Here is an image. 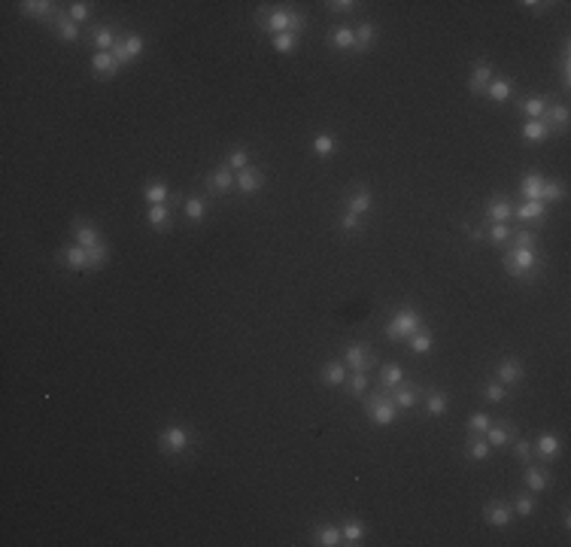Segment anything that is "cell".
<instances>
[{
    "mask_svg": "<svg viewBox=\"0 0 571 547\" xmlns=\"http://www.w3.org/2000/svg\"><path fill=\"white\" fill-rule=\"evenodd\" d=\"M559 76H562V86H571V46L566 40V46H562V55H559Z\"/></svg>",
    "mask_w": 571,
    "mask_h": 547,
    "instance_id": "obj_54",
    "label": "cell"
},
{
    "mask_svg": "<svg viewBox=\"0 0 571 547\" xmlns=\"http://www.w3.org/2000/svg\"><path fill=\"white\" fill-rule=\"evenodd\" d=\"M538 268H541L538 250H517V247H511L505 252V271L511 274L513 280L532 277V274H538Z\"/></svg>",
    "mask_w": 571,
    "mask_h": 547,
    "instance_id": "obj_4",
    "label": "cell"
},
{
    "mask_svg": "<svg viewBox=\"0 0 571 547\" xmlns=\"http://www.w3.org/2000/svg\"><path fill=\"white\" fill-rule=\"evenodd\" d=\"M547 213V204H541V201H523L517 210H513V216H517L523 226H532V222H541Z\"/></svg>",
    "mask_w": 571,
    "mask_h": 547,
    "instance_id": "obj_27",
    "label": "cell"
},
{
    "mask_svg": "<svg viewBox=\"0 0 571 547\" xmlns=\"http://www.w3.org/2000/svg\"><path fill=\"white\" fill-rule=\"evenodd\" d=\"M146 222H149L155 231H171L173 228L171 204H155V207H149V213H146Z\"/></svg>",
    "mask_w": 571,
    "mask_h": 547,
    "instance_id": "obj_26",
    "label": "cell"
},
{
    "mask_svg": "<svg viewBox=\"0 0 571 547\" xmlns=\"http://www.w3.org/2000/svg\"><path fill=\"white\" fill-rule=\"evenodd\" d=\"M328 46L331 49H341V52H350V49H356V27L335 25L328 31Z\"/></svg>",
    "mask_w": 571,
    "mask_h": 547,
    "instance_id": "obj_21",
    "label": "cell"
},
{
    "mask_svg": "<svg viewBox=\"0 0 571 547\" xmlns=\"http://www.w3.org/2000/svg\"><path fill=\"white\" fill-rule=\"evenodd\" d=\"M486 219L507 226V222L513 219V207L507 204V198H502V195H492V198L486 201Z\"/></svg>",
    "mask_w": 571,
    "mask_h": 547,
    "instance_id": "obj_22",
    "label": "cell"
},
{
    "mask_svg": "<svg viewBox=\"0 0 571 547\" xmlns=\"http://www.w3.org/2000/svg\"><path fill=\"white\" fill-rule=\"evenodd\" d=\"M520 137H523L526 143H541V140L550 137V128L541 122V119H526L523 128H520Z\"/></svg>",
    "mask_w": 571,
    "mask_h": 547,
    "instance_id": "obj_33",
    "label": "cell"
},
{
    "mask_svg": "<svg viewBox=\"0 0 571 547\" xmlns=\"http://www.w3.org/2000/svg\"><path fill=\"white\" fill-rule=\"evenodd\" d=\"M520 6H526V10H532V12H544L547 6H553V3H541V0H523Z\"/></svg>",
    "mask_w": 571,
    "mask_h": 547,
    "instance_id": "obj_58",
    "label": "cell"
},
{
    "mask_svg": "<svg viewBox=\"0 0 571 547\" xmlns=\"http://www.w3.org/2000/svg\"><path fill=\"white\" fill-rule=\"evenodd\" d=\"M143 52H146V40L140 37V34H122V37L116 40V46H112V55H116V61L122 67L134 64Z\"/></svg>",
    "mask_w": 571,
    "mask_h": 547,
    "instance_id": "obj_7",
    "label": "cell"
},
{
    "mask_svg": "<svg viewBox=\"0 0 571 547\" xmlns=\"http://www.w3.org/2000/svg\"><path fill=\"white\" fill-rule=\"evenodd\" d=\"M486 237H489V243H496V247H505V243L511 241V228L502 226V222H489Z\"/></svg>",
    "mask_w": 571,
    "mask_h": 547,
    "instance_id": "obj_49",
    "label": "cell"
},
{
    "mask_svg": "<svg viewBox=\"0 0 571 547\" xmlns=\"http://www.w3.org/2000/svg\"><path fill=\"white\" fill-rule=\"evenodd\" d=\"M532 447H535V456L544 459V462L556 459V456L562 453V441H559V435H556V432H541L538 438H535Z\"/></svg>",
    "mask_w": 571,
    "mask_h": 547,
    "instance_id": "obj_12",
    "label": "cell"
},
{
    "mask_svg": "<svg viewBox=\"0 0 571 547\" xmlns=\"http://www.w3.org/2000/svg\"><path fill=\"white\" fill-rule=\"evenodd\" d=\"M483 438L489 441V447H505V444H511V441L517 438V432H513V426H496V423H492L489 429L483 432Z\"/></svg>",
    "mask_w": 571,
    "mask_h": 547,
    "instance_id": "obj_34",
    "label": "cell"
},
{
    "mask_svg": "<svg viewBox=\"0 0 571 547\" xmlns=\"http://www.w3.org/2000/svg\"><path fill=\"white\" fill-rule=\"evenodd\" d=\"M483 517L489 526H496V529H507V526L513 523V508L505 502H489L483 508Z\"/></svg>",
    "mask_w": 571,
    "mask_h": 547,
    "instance_id": "obj_14",
    "label": "cell"
},
{
    "mask_svg": "<svg viewBox=\"0 0 571 547\" xmlns=\"http://www.w3.org/2000/svg\"><path fill=\"white\" fill-rule=\"evenodd\" d=\"M319 377H322V383H326V387H343V383H347V377H350V368L343 365V359H328L326 365H322Z\"/></svg>",
    "mask_w": 571,
    "mask_h": 547,
    "instance_id": "obj_17",
    "label": "cell"
},
{
    "mask_svg": "<svg viewBox=\"0 0 571 547\" xmlns=\"http://www.w3.org/2000/svg\"><path fill=\"white\" fill-rule=\"evenodd\" d=\"M234 186H237V173L231 171L228 165H216L213 171L207 173V189L213 195H228Z\"/></svg>",
    "mask_w": 571,
    "mask_h": 547,
    "instance_id": "obj_8",
    "label": "cell"
},
{
    "mask_svg": "<svg viewBox=\"0 0 571 547\" xmlns=\"http://www.w3.org/2000/svg\"><path fill=\"white\" fill-rule=\"evenodd\" d=\"M374 37H377V27H374L371 22H359V27H356V52H368Z\"/></svg>",
    "mask_w": 571,
    "mask_h": 547,
    "instance_id": "obj_43",
    "label": "cell"
},
{
    "mask_svg": "<svg viewBox=\"0 0 571 547\" xmlns=\"http://www.w3.org/2000/svg\"><path fill=\"white\" fill-rule=\"evenodd\" d=\"M341 231H343V234H359V231H362V216L343 213L341 216Z\"/></svg>",
    "mask_w": 571,
    "mask_h": 547,
    "instance_id": "obj_55",
    "label": "cell"
},
{
    "mask_svg": "<svg viewBox=\"0 0 571 547\" xmlns=\"http://www.w3.org/2000/svg\"><path fill=\"white\" fill-rule=\"evenodd\" d=\"M447 404H450V398H447V392H441V389H432L426 396L428 417H444V413H447Z\"/></svg>",
    "mask_w": 571,
    "mask_h": 547,
    "instance_id": "obj_40",
    "label": "cell"
},
{
    "mask_svg": "<svg viewBox=\"0 0 571 547\" xmlns=\"http://www.w3.org/2000/svg\"><path fill=\"white\" fill-rule=\"evenodd\" d=\"M341 535H343V544H362L365 542V523L362 520H347L341 526Z\"/></svg>",
    "mask_w": 571,
    "mask_h": 547,
    "instance_id": "obj_41",
    "label": "cell"
},
{
    "mask_svg": "<svg viewBox=\"0 0 571 547\" xmlns=\"http://www.w3.org/2000/svg\"><path fill=\"white\" fill-rule=\"evenodd\" d=\"M407 347H411V353H417V356L432 353V350H435V335L426 332V328H420V332H413L411 338H407Z\"/></svg>",
    "mask_w": 571,
    "mask_h": 547,
    "instance_id": "obj_35",
    "label": "cell"
},
{
    "mask_svg": "<svg viewBox=\"0 0 571 547\" xmlns=\"http://www.w3.org/2000/svg\"><path fill=\"white\" fill-rule=\"evenodd\" d=\"M541 122H544L550 131H566L568 128V107L566 104H550V110L544 113Z\"/></svg>",
    "mask_w": 571,
    "mask_h": 547,
    "instance_id": "obj_32",
    "label": "cell"
},
{
    "mask_svg": "<svg viewBox=\"0 0 571 547\" xmlns=\"http://www.w3.org/2000/svg\"><path fill=\"white\" fill-rule=\"evenodd\" d=\"M483 398L489 404H502L505 398H507V387H505V383H498V380L483 383Z\"/></svg>",
    "mask_w": 571,
    "mask_h": 547,
    "instance_id": "obj_47",
    "label": "cell"
},
{
    "mask_svg": "<svg viewBox=\"0 0 571 547\" xmlns=\"http://www.w3.org/2000/svg\"><path fill=\"white\" fill-rule=\"evenodd\" d=\"M350 396H356V398H362L365 392H368V374L365 371H350Z\"/></svg>",
    "mask_w": 571,
    "mask_h": 547,
    "instance_id": "obj_50",
    "label": "cell"
},
{
    "mask_svg": "<svg viewBox=\"0 0 571 547\" xmlns=\"http://www.w3.org/2000/svg\"><path fill=\"white\" fill-rule=\"evenodd\" d=\"M258 27L271 37L277 34H301L307 27V16L298 10H267L265 16H258Z\"/></svg>",
    "mask_w": 571,
    "mask_h": 547,
    "instance_id": "obj_1",
    "label": "cell"
},
{
    "mask_svg": "<svg viewBox=\"0 0 571 547\" xmlns=\"http://www.w3.org/2000/svg\"><path fill=\"white\" fill-rule=\"evenodd\" d=\"M562 526H566V529H568V526H571V514H568V508L562 511Z\"/></svg>",
    "mask_w": 571,
    "mask_h": 547,
    "instance_id": "obj_59",
    "label": "cell"
},
{
    "mask_svg": "<svg viewBox=\"0 0 571 547\" xmlns=\"http://www.w3.org/2000/svg\"><path fill=\"white\" fill-rule=\"evenodd\" d=\"M343 365L350 371H371L374 368V353L368 350V343H350L343 350Z\"/></svg>",
    "mask_w": 571,
    "mask_h": 547,
    "instance_id": "obj_9",
    "label": "cell"
},
{
    "mask_svg": "<svg viewBox=\"0 0 571 547\" xmlns=\"http://www.w3.org/2000/svg\"><path fill=\"white\" fill-rule=\"evenodd\" d=\"M225 165H228L234 173H241L243 167H250V156H246V146H234V149L228 152V158H225Z\"/></svg>",
    "mask_w": 571,
    "mask_h": 547,
    "instance_id": "obj_48",
    "label": "cell"
},
{
    "mask_svg": "<svg viewBox=\"0 0 571 547\" xmlns=\"http://www.w3.org/2000/svg\"><path fill=\"white\" fill-rule=\"evenodd\" d=\"M566 201V186L562 182H544V192H541V204H559Z\"/></svg>",
    "mask_w": 571,
    "mask_h": 547,
    "instance_id": "obj_46",
    "label": "cell"
},
{
    "mask_svg": "<svg viewBox=\"0 0 571 547\" xmlns=\"http://www.w3.org/2000/svg\"><path fill=\"white\" fill-rule=\"evenodd\" d=\"M511 247H517V250H535L538 247V234L535 231H529V228H520V231H511Z\"/></svg>",
    "mask_w": 571,
    "mask_h": 547,
    "instance_id": "obj_44",
    "label": "cell"
},
{
    "mask_svg": "<svg viewBox=\"0 0 571 547\" xmlns=\"http://www.w3.org/2000/svg\"><path fill=\"white\" fill-rule=\"evenodd\" d=\"M365 411H368V417H371V423H374V426H392V423L398 420L396 402H392L389 392H383V389H380L377 396H371L368 402H365Z\"/></svg>",
    "mask_w": 571,
    "mask_h": 547,
    "instance_id": "obj_5",
    "label": "cell"
},
{
    "mask_svg": "<svg viewBox=\"0 0 571 547\" xmlns=\"http://www.w3.org/2000/svg\"><path fill=\"white\" fill-rule=\"evenodd\" d=\"M322 6H326L328 12H337V16H347V12H352L359 3H356V0H326Z\"/></svg>",
    "mask_w": 571,
    "mask_h": 547,
    "instance_id": "obj_56",
    "label": "cell"
},
{
    "mask_svg": "<svg viewBox=\"0 0 571 547\" xmlns=\"http://www.w3.org/2000/svg\"><path fill=\"white\" fill-rule=\"evenodd\" d=\"M389 398L396 402V408H417L420 404V387H404V383H398L396 389H389Z\"/></svg>",
    "mask_w": 571,
    "mask_h": 547,
    "instance_id": "obj_28",
    "label": "cell"
},
{
    "mask_svg": "<svg viewBox=\"0 0 571 547\" xmlns=\"http://www.w3.org/2000/svg\"><path fill=\"white\" fill-rule=\"evenodd\" d=\"M496 380L505 383V387L520 383V380H523V362H520V359H502L496 365Z\"/></svg>",
    "mask_w": 571,
    "mask_h": 547,
    "instance_id": "obj_23",
    "label": "cell"
},
{
    "mask_svg": "<svg viewBox=\"0 0 571 547\" xmlns=\"http://www.w3.org/2000/svg\"><path fill=\"white\" fill-rule=\"evenodd\" d=\"M422 328V317L417 307H398L396 313H392V319L386 322V338L389 341H407L413 332H420Z\"/></svg>",
    "mask_w": 571,
    "mask_h": 547,
    "instance_id": "obj_3",
    "label": "cell"
},
{
    "mask_svg": "<svg viewBox=\"0 0 571 547\" xmlns=\"http://www.w3.org/2000/svg\"><path fill=\"white\" fill-rule=\"evenodd\" d=\"M550 472L544 465H535V462H526V472H523V483H526V489L529 493H544V489L550 487Z\"/></svg>",
    "mask_w": 571,
    "mask_h": 547,
    "instance_id": "obj_13",
    "label": "cell"
},
{
    "mask_svg": "<svg viewBox=\"0 0 571 547\" xmlns=\"http://www.w3.org/2000/svg\"><path fill=\"white\" fill-rule=\"evenodd\" d=\"M19 12L27 19H52L58 12V3H52V0H22Z\"/></svg>",
    "mask_w": 571,
    "mask_h": 547,
    "instance_id": "obj_20",
    "label": "cell"
},
{
    "mask_svg": "<svg viewBox=\"0 0 571 547\" xmlns=\"http://www.w3.org/2000/svg\"><path fill=\"white\" fill-rule=\"evenodd\" d=\"M465 453H468V459L483 462V459H489L492 447H489V441H486L483 435H471V438H468V444H465Z\"/></svg>",
    "mask_w": 571,
    "mask_h": 547,
    "instance_id": "obj_36",
    "label": "cell"
},
{
    "mask_svg": "<svg viewBox=\"0 0 571 547\" xmlns=\"http://www.w3.org/2000/svg\"><path fill=\"white\" fill-rule=\"evenodd\" d=\"M61 262L67 265V268H73V271H88L91 268V252L82 247V243H64V247H61Z\"/></svg>",
    "mask_w": 571,
    "mask_h": 547,
    "instance_id": "obj_11",
    "label": "cell"
},
{
    "mask_svg": "<svg viewBox=\"0 0 571 547\" xmlns=\"http://www.w3.org/2000/svg\"><path fill=\"white\" fill-rule=\"evenodd\" d=\"M371 204H374V198H371L368 189H352V192L347 195V213L365 216L371 210Z\"/></svg>",
    "mask_w": 571,
    "mask_h": 547,
    "instance_id": "obj_30",
    "label": "cell"
},
{
    "mask_svg": "<svg viewBox=\"0 0 571 547\" xmlns=\"http://www.w3.org/2000/svg\"><path fill=\"white\" fill-rule=\"evenodd\" d=\"M189 447H192V432L182 429V426H167V429L158 435V450L165 456L186 453Z\"/></svg>",
    "mask_w": 571,
    "mask_h": 547,
    "instance_id": "obj_6",
    "label": "cell"
},
{
    "mask_svg": "<svg viewBox=\"0 0 571 547\" xmlns=\"http://www.w3.org/2000/svg\"><path fill=\"white\" fill-rule=\"evenodd\" d=\"M73 241H76V243H82V247L91 252V271L104 268V265L110 262V247H107V241H104L101 231H97L95 226H88V222L76 219V222H73Z\"/></svg>",
    "mask_w": 571,
    "mask_h": 547,
    "instance_id": "obj_2",
    "label": "cell"
},
{
    "mask_svg": "<svg viewBox=\"0 0 571 547\" xmlns=\"http://www.w3.org/2000/svg\"><path fill=\"white\" fill-rule=\"evenodd\" d=\"M143 201L149 207H155V204H171V189H167L165 182H152V186L143 189Z\"/></svg>",
    "mask_w": 571,
    "mask_h": 547,
    "instance_id": "obj_39",
    "label": "cell"
},
{
    "mask_svg": "<svg viewBox=\"0 0 571 547\" xmlns=\"http://www.w3.org/2000/svg\"><path fill=\"white\" fill-rule=\"evenodd\" d=\"M49 25L55 27V37L61 40V43H76V40L82 37V31H80V25L73 22V19L67 16V10H58L52 19H49Z\"/></svg>",
    "mask_w": 571,
    "mask_h": 547,
    "instance_id": "obj_10",
    "label": "cell"
},
{
    "mask_svg": "<svg viewBox=\"0 0 571 547\" xmlns=\"http://www.w3.org/2000/svg\"><path fill=\"white\" fill-rule=\"evenodd\" d=\"M511 508H513V514H517V517H532L535 514V499H532V496H520Z\"/></svg>",
    "mask_w": 571,
    "mask_h": 547,
    "instance_id": "obj_57",
    "label": "cell"
},
{
    "mask_svg": "<svg viewBox=\"0 0 571 547\" xmlns=\"http://www.w3.org/2000/svg\"><path fill=\"white\" fill-rule=\"evenodd\" d=\"M398 383H404V368H401L398 362H386L383 368H380V389L389 392V389H396Z\"/></svg>",
    "mask_w": 571,
    "mask_h": 547,
    "instance_id": "obj_29",
    "label": "cell"
},
{
    "mask_svg": "<svg viewBox=\"0 0 571 547\" xmlns=\"http://www.w3.org/2000/svg\"><path fill=\"white\" fill-rule=\"evenodd\" d=\"M274 49H277L280 55H292L295 49H298V34H277V37H274Z\"/></svg>",
    "mask_w": 571,
    "mask_h": 547,
    "instance_id": "obj_52",
    "label": "cell"
},
{
    "mask_svg": "<svg viewBox=\"0 0 571 547\" xmlns=\"http://www.w3.org/2000/svg\"><path fill=\"white\" fill-rule=\"evenodd\" d=\"M204 216H207V198H204V195H189L186 198V219L201 222Z\"/></svg>",
    "mask_w": 571,
    "mask_h": 547,
    "instance_id": "obj_42",
    "label": "cell"
},
{
    "mask_svg": "<svg viewBox=\"0 0 571 547\" xmlns=\"http://www.w3.org/2000/svg\"><path fill=\"white\" fill-rule=\"evenodd\" d=\"M483 95L489 97L492 104H507L513 97V80H511V76H492Z\"/></svg>",
    "mask_w": 571,
    "mask_h": 547,
    "instance_id": "obj_15",
    "label": "cell"
},
{
    "mask_svg": "<svg viewBox=\"0 0 571 547\" xmlns=\"http://www.w3.org/2000/svg\"><path fill=\"white\" fill-rule=\"evenodd\" d=\"M492 76H496V73H492L489 61H477V64L471 67V76H468V91H471V95H483Z\"/></svg>",
    "mask_w": 571,
    "mask_h": 547,
    "instance_id": "obj_19",
    "label": "cell"
},
{
    "mask_svg": "<svg viewBox=\"0 0 571 547\" xmlns=\"http://www.w3.org/2000/svg\"><path fill=\"white\" fill-rule=\"evenodd\" d=\"M91 37H95V52H112V46H116V40H119L110 25H97Z\"/></svg>",
    "mask_w": 571,
    "mask_h": 547,
    "instance_id": "obj_38",
    "label": "cell"
},
{
    "mask_svg": "<svg viewBox=\"0 0 571 547\" xmlns=\"http://www.w3.org/2000/svg\"><path fill=\"white\" fill-rule=\"evenodd\" d=\"M91 70H95L101 80H116V73L122 70V64L116 61L112 52H95L91 55Z\"/></svg>",
    "mask_w": 571,
    "mask_h": 547,
    "instance_id": "obj_18",
    "label": "cell"
},
{
    "mask_svg": "<svg viewBox=\"0 0 571 547\" xmlns=\"http://www.w3.org/2000/svg\"><path fill=\"white\" fill-rule=\"evenodd\" d=\"M511 444H513V456H517V459L523 462V465H526V462H532V456H535L532 441H526V438H513Z\"/></svg>",
    "mask_w": 571,
    "mask_h": 547,
    "instance_id": "obj_53",
    "label": "cell"
},
{
    "mask_svg": "<svg viewBox=\"0 0 571 547\" xmlns=\"http://www.w3.org/2000/svg\"><path fill=\"white\" fill-rule=\"evenodd\" d=\"M313 542L319 547H341L343 544V535L335 523H326V526H316L313 529Z\"/></svg>",
    "mask_w": 571,
    "mask_h": 547,
    "instance_id": "obj_31",
    "label": "cell"
},
{
    "mask_svg": "<svg viewBox=\"0 0 571 547\" xmlns=\"http://www.w3.org/2000/svg\"><path fill=\"white\" fill-rule=\"evenodd\" d=\"M550 97L547 95H529L520 101V113H523L526 119H544V113L550 110Z\"/></svg>",
    "mask_w": 571,
    "mask_h": 547,
    "instance_id": "obj_25",
    "label": "cell"
},
{
    "mask_svg": "<svg viewBox=\"0 0 571 547\" xmlns=\"http://www.w3.org/2000/svg\"><path fill=\"white\" fill-rule=\"evenodd\" d=\"M489 426H492V417H489L486 411H474V413L468 417V429H471V435H483L486 429H489Z\"/></svg>",
    "mask_w": 571,
    "mask_h": 547,
    "instance_id": "obj_51",
    "label": "cell"
},
{
    "mask_svg": "<svg viewBox=\"0 0 571 547\" xmlns=\"http://www.w3.org/2000/svg\"><path fill=\"white\" fill-rule=\"evenodd\" d=\"M310 149H313L316 158H331L337 152V137L335 134H316L313 143H310Z\"/></svg>",
    "mask_w": 571,
    "mask_h": 547,
    "instance_id": "obj_37",
    "label": "cell"
},
{
    "mask_svg": "<svg viewBox=\"0 0 571 547\" xmlns=\"http://www.w3.org/2000/svg\"><path fill=\"white\" fill-rule=\"evenodd\" d=\"M91 12H95V6H91L88 0H73V3H67V16L73 19L76 25L88 22V19H91Z\"/></svg>",
    "mask_w": 571,
    "mask_h": 547,
    "instance_id": "obj_45",
    "label": "cell"
},
{
    "mask_svg": "<svg viewBox=\"0 0 571 547\" xmlns=\"http://www.w3.org/2000/svg\"><path fill=\"white\" fill-rule=\"evenodd\" d=\"M265 186V171L262 167H243L241 173H237V192H243V195H256L258 189Z\"/></svg>",
    "mask_w": 571,
    "mask_h": 547,
    "instance_id": "obj_16",
    "label": "cell"
},
{
    "mask_svg": "<svg viewBox=\"0 0 571 547\" xmlns=\"http://www.w3.org/2000/svg\"><path fill=\"white\" fill-rule=\"evenodd\" d=\"M544 177L538 171H526L523 182H520V198L523 201H541V192H544Z\"/></svg>",
    "mask_w": 571,
    "mask_h": 547,
    "instance_id": "obj_24",
    "label": "cell"
}]
</instances>
